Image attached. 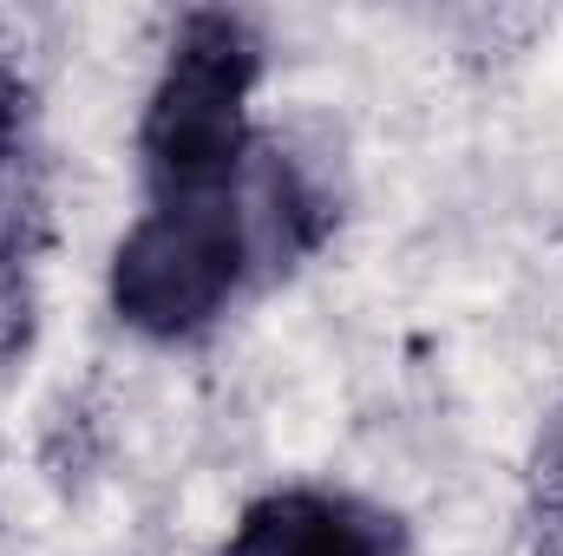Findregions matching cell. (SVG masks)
I'll list each match as a JSON object with an SVG mask.
<instances>
[{
  "label": "cell",
  "mask_w": 563,
  "mask_h": 556,
  "mask_svg": "<svg viewBox=\"0 0 563 556\" xmlns=\"http://www.w3.org/2000/svg\"><path fill=\"white\" fill-rule=\"evenodd\" d=\"M263 79V40L243 13H184L139 119V164L151 203L223 197L250 177V92Z\"/></svg>",
  "instance_id": "1"
},
{
  "label": "cell",
  "mask_w": 563,
  "mask_h": 556,
  "mask_svg": "<svg viewBox=\"0 0 563 556\" xmlns=\"http://www.w3.org/2000/svg\"><path fill=\"white\" fill-rule=\"evenodd\" d=\"M256 269V236L243 190L223 197H177L151 203L112 249V314L144 341H190L203 334L243 276Z\"/></svg>",
  "instance_id": "2"
},
{
  "label": "cell",
  "mask_w": 563,
  "mask_h": 556,
  "mask_svg": "<svg viewBox=\"0 0 563 556\" xmlns=\"http://www.w3.org/2000/svg\"><path fill=\"white\" fill-rule=\"evenodd\" d=\"M223 556H407V537L380 504L354 491L288 485L236 518Z\"/></svg>",
  "instance_id": "3"
},
{
  "label": "cell",
  "mask_w": 563,
  "mask_h": 556,
  "mask_svg": "<svg viewBox=\"0 0 563 556\" xmlns=\"http://www.w3.org/2000/svg\"><path fill=\"white\" fill-rule=\"evenodd\" d=\"M26 256H33V151L0 157V360L26 341Z\"/></svg>",
  "instance_id": "4"
},
{
  "label": "cell",
  "mask_w": 563,
  "mask_h": 556,
  "mask_svg": "<svg viewBox=\"0 0 563 556\" xmlns=\"http://www.w3.org/2000/svg\"><path fill=\"white\" fill-rule=\"evenodd\" d=\"M531 498H538V511L563 518V400L551 407V419L538 425V445H531Z\"/></svg>",
  "instance_id": "5"
}]
</instances>
